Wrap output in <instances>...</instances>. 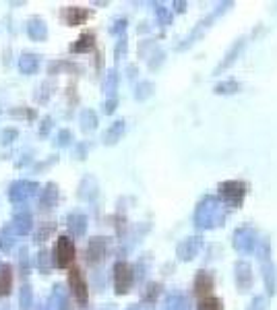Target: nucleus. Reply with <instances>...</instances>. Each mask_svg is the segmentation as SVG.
<instances>
[{
    "label": "nucleus",
    "instance_id": "f257e3e1",
    "mask_svg": "<svg viewBox=\"0 0 277 310\" xmlns=\"http://www.w3.org/2000/svg\"><path fill=\"white\" fill-rule=\"evenodd\" d=\"M54 261L56 267L60 269H67L69 265H73L75 261V244L69 236H60L56 242V251H54Z\"/></svg>",
    "mask_w": 277,
    "mask_h": 310
},
{
    "label": "nucleus",
    "instance_id": "f03ea898",
    "mask_svg": "<svg viewBox=\"0 0 277 310\" xmlns=\"http://www.w3.org/2000/svg\"><path fill=\"white\" fill-rule=\"evenodd\" d=\"M69 286H71V290H73V294H75V298L79 300V304H87V300H89V290H87V282H85V277H83V273H81V269H77V267H73L71 271H69Z\"/></svg>",
    "mask_w": 277,
    "mask_h": 310
},
{
    "label": "nucleus",
    "instance_id": "7ed1b4c3",
    "mask_svg": "<svg viewBox=\"0 0 277 310\" xmlns=\"http://www.w3.org/2000/svg\"><path fill=\"white\" fill-rule=\"evenodd\" d=\"M38 191V184L36 182H29V180H19L11 186V191H9V197L13 203H25L29 201Z\"/></svg>",
    "mask_w": 277,
    "mask_h": 310
},
{
    "label": "nucleus",
    "instance_id": "20e7f679",
    "mask_svg": "<svg viewBox=\"0 0 277 310\" xmlns=\"http://www.w3.org/2000/svg\"><path fill=\"white\" fill-rule=\"evenodd\" d=\"M133 284V269L129 263H118L114 267V286L118 294H127Z\"/></svg>",
    "mask_w": 277,
    "mask_h": 310
},
{
    "label": "nucleus",
    "instance_id": "39448f33",
    "mask_svg": "<svg viewBox=\"0 0 277 310\" xmlns=\"http://www.w3.org/2000/svg\"><path fill=\"white\" fill-rule=\"evenodd\" d=\"M87 19H89V11L87 9H81V7H69V9H65V21L71 27H77V25L85 23Z\"/></svg>",
    "mask_w": 277,
    "mask_h": 310
},
{
    "label": "nucleus",
    "instance_id": "423d86ee",
    "mask_svg": "<svg viewBox=\"0 0 277 310\" xmlns=\"http://www.w3.org/2000/svg\"><path fill=\"white\" fill-rule=\"evenodd\" d=\"M32 228H34V224H32V215H29V213H17L13 217V230L17 234L25 236V234L32 232Z\"/></svg>",
    "mask_w": 277,
    "mask_h": 310
},
{
    "label": "nucleus",
    "instance_id": "0eeeda50",
    "mask_svg": "<svg viewBox=\"0 0 277 310\" xmlns=\"http://www.w3.org/2000/svg\"><path fill=\"white\" fill-rule=\"evenodd\" d=\"M13 290V269L9 265L0 267V298L9 296Z\"/></svg>",
    "mask_w": 277,
    "mask_h": 310
},
{
    "label": "nucleus",
    "instance_id": "6e6552de",
    "mask_svg": "<svg viewBox=\"0 0 277 310\" xmlns=\"http://www.w3.org/2000/svg\"><path fill=\"white\" fill-rule=\"evenodd\" d=\"M38 67H40V58L34 54H23L19 58V71L23 75H34L38 71Z\"/></svg>",
    "mask_w": 277,
    "mask_h": 310
},
{
    "label": "nucleus",
    "instance_id": "1a4fd4ad",
    "mask_svg": "<svg viewBox=\"0 0 277 310\" xmlns=\"http://www.w3.org/2000/svg\"><path fill=\"white\" fill-rule=\"evenodd\" d=\"M211 290H213V279H211V275L199 273V275H197V282H195V292H197V296H201V298L211 296Z\"/></svg>",
    "mask_w": 277,
    "mask_h": 310
},
{
    "label": "nucleus",
    "instance_id": "9d476101",
    "mask_svg": "<svg viewBox=\"0 0 277 310\" xmlns=\"http://www.w3.org/2000/svg\"><path fill=\"white\" fill-rule=\"evenodd\" d=\"M220 191H222V195H226V197H232L234 201H236V199L240 201V199L244 197V191H246V186H244L242 182H226V184L222 186Z\"/></svg>",
    "mask_w": 277,
    "mask_h": 310
},
{
    "label": "nucleus",
    "instance_id": "9b49d317",
    "mask_svg": "<svg viewBox=\"0 0 277 310\" xmlns=\"http://www.w3.org/2000/svg\"><path fill=\"white\" fill-rule=\"evenodd\" d=\"M27 31H29V36H32L36 42H42V40H46V36H48V29H46L44 21H40V19H32V21H29Z\"/></svg>",
    "mask_w": 277,
    "mask_h": 310
},
{
    "label": "nucleus",
    "instance_id": "f8f14e48",
    "mask_svg": "<svg viewBox=\"0 0 277 310\" xmlns=\"http://www.w3.org/2000/svg\"><path fill=\"white\" fill-rule=\"evenodd\" d=\"M94 42H96V36H94V34H83V36L71 46V52H75V54L87 52V50L94 48Z\"/></svg>",
    "mask_w": 277,
    "mask_h": 310
},
{
    "label": "nucleus",
    "instance_id": "ddd939ff",
    "mask_svg": "<svg viewBox=\"0 0 277 310\" xmlns=\"http://www.w3.org/2000/svg\"><path fill=\"white\" fill-rule=\"evenodd\" d=\"M87 255H89V261H98V259H102V255H104V242H102L100 238H94V240H91V244H89Z\"/></svg>",
    "mask_w": 277,
    "mask_h": 310
},
{
    "label": "nucleus",
    "instance_id": "4468645a",
    "mask_svg": "<svg viewBox=\"0 0 277 310\" xmlns=\"http://www.w3.org/2000/svg\"><path fill=\"white\" fill-rule=\"evenodd\" d=\"M56 199H58V191H56V186L54 184H48L46 186V191H44V195H42V207H52L54 203H56Z\"/></svg>",
    "mask_w": 277,
    "mask_h": 310
},
{
    "label": "nucleus",
    "instance_id": "2eb2a0df",
    "mask_svg": "<svg viewBox=\"0 0 277 310\" xmlns=\"http://www.w3.org/2000/svg\"><path fill=\"white\" fill-rule=\"evenodd\" d=\"M199 310H222V302L215 296H205L199 302Z\"/></svg>",
    "mask_w": 277,
    "mask_h": 310
},
{
    "label": "nucleus",
    "instance_id": "dca6fc26",
    "mask_svg": "<svg viewBox=\"0 0 277 310\" xmlns=\"http://www.w3.org/2000/svg\"><path fill=\"white\" fill-rule=\"evenodd\" d=\"M13 234H11V230L9 228H5L3 230V234H0V248H3V251L7 253V251H11L13 248Z\"/></svg>",
    "mask_w": 277,
    "mask_h": 310
},
{
    "label": "nucleus",
    "instance_id": "f3484780",
    "mask_svg": "<svg viewBox=\"0 0 277 310\" xmlns=\"http://www.w3.org/2000/svg\"><path fill=\"white\" fill-rule=\"evenodd\" d=\"M29 306H32V288L25 286V288L21 290V308L27 310Z\"/></svg>",
    "mask_w": 277,
    "mask_h": 310
},
{
    "label": "nucleus",
    "instance_id": "a211bd4d",
    "mask_svg": "<svg viewBox=\"0 0 277 310\" xmlns=\"http://www.w3.org/2000/svg\"><path fill=\"white\" fill-rule=\"evenodd\" d=\"M17 129H5L3 133H0V141H3L5 145H9V143H13L15 139H17Z\"/></svg>",
    "mask_w": 277,
    "mask_h": 310
},
{
    "label": "nucleus",
    "instance_id": "6ab92c4d",
    "mask_svg": "<svg viewBox=\"0 0 277 310\" xmlns=\"http://www.w3.org/2000/svg\"><path fill=\"white\" fill-rule=\"evenodd\" d=\"M54 232V226H50V224H46V226H42L38 232H36V242H44L50 234Z\"/></svg>",
    "mask_w": 277,
    "mask_h": 310
},
{
    "label": "nucleus",
    "instance_id": "aec40b11",
    "mask_svg": "<svg viewBox=\"0 0 277 310\" xmlns=\"http://www.w3.org/2000/svg\"><path fill=\"white\" fill-rule=\"evenodd\" d=\"M69 222H71V230L75 234H81L85 230V220H83V217H71Z\"/></svg>",
    "mask_w": 277,
    "mask_h": 310
},
{
    "label": "nucleus",
    "instance_id": "412c9836",
    "mask_svg": "<svg viewBox=\"0 0 277 310\" xmlns=\"http://www.w3.org/2000/svg\"><path fill=\"white\" fill-rule=\"evenodd\" d=\"M48 259H50V255H48L46 251H42V253L38 255V259H36V263H38V267H40V269H42L44 273L48 271Z\"/></svg>",
    "mask_w": 277,
    "mask_h": 310
},
{
    "label": "nucleus",
    "instance_id": "4be33fe9",
    "mask_svg": "<svg viewBox=\"0 0 277 310\" xmlns=\"http://www.w3.org/2000/svg\"><path fill=\"white\" fill-rule=\"evenodd\" d=\"M48 127L52 129V122L46 118V120H44V127H42V131H40V135H46V133H48Z\"/></svg>",
    "mask_w": 277,
    "mask_h": 310
},
{
    "label": "nucleus",
    "instance_id": "5701e85b",
    "mask_svg": "<svg viewBox=\"0 0 277 310\" xmlns=\"http://www.w3.org/2000/svg\"><path fill=\"white\" fill-rule=\"evenodd\" d=\"M65 139H67V143H69L71 135H69V133H60V141H58V143H60V145H65Z\"/></svg>",
    "mask_w": 277,
    "mask_h": 310
}]
</instances>
